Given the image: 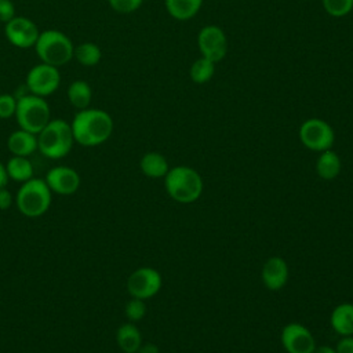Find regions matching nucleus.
<instances>
[{"label":"nucleus","mask_w":353,"mask_h":353,"mask_svg":"<svg viewBox=\"0 0 353 353\" xmlns=\"http://www.w3.org/2000/svg\"><path fill=\"white\" fill-rule=\"evenodd\" d=\"M74 142L81 146L92 148L106 142L113 132V119L102 109L79 110L72 123Z\"/></svg>","instance_id":"1"},{"label":"nucleus","mask_w":353,"mask_h":353,"mask_svg":"<svg viewBox=\"0 0 353 353\" xmlns=\"http://www.w3.org/2000/svg\"><path fill=\"white\" fill-rule=\"evenodd\" d=\"M164 186L171 199L182 204H189L201 196L204 185L196 170L188 165H176L168 170L164 176Z\"/></svg>","instance_id":"2"},{"label":"nucleus","mask_w":353,"mask_h":353,"mask_svg":"<svg viewBox=\"0 0 353 353\" xmlns=\"http://www.w3.org/2000/svg\"><path fill=\"white\" fill-rule=\"evenodd\" d=\"M74 143L72 127L62 119L50 120L37 134V150L48 159L58 160L69 154Z\"/></svg>","instance_id":"3"},{"label":"nucleus","mask_w":353,"mask_h":353,"mask_svg":"<svg viewBox=\"0 0 353 353\" xmlns=\"http://www.w3.org/2000/svg\"><path fill=\"white\" fill-rule=\"evenodd\" d=\"M52 200V192L44 179L30 178L22 182L15 194V205L26 218H39L44 215Z\"/></svg>","instance_id":"4"},{"label":"nucleus","mask_w":353,"mask_h":353,"mask_svg":"<svg viewBox=\"0 0 353 353\" xmlns=\"http://www.w3.org/2000/svg\"><path fill=\"white\" fill-rule=\"evenodd\" d=\"M34 47L41 62L55 68L69 62L74 54V47L70 39L55 29L41 32Z\"/></svg>","instance_id":"5"},{"label":"nucleus","mask_w":353,"mask_h":353,"mask_svg":"<svg viewBox=\"0 0 353 353\" xmlns=\"http://www.w3.org/2000/svg\"><path fill=\"white\" fill-rule=\"evenodd\" d=\"M50 116V106L44 98L29 94L17 99L15 117L19 128L37 135L51 120Z\"/></svg>","instance_id":"6"},{"label":"nucleus","mask_w":353,"mask_h":353,"mask_svg":"<svg viewBox=\"0 0 353 353\" xmlns=\"http://www.w3.org/2000/svg\"><path fill=\"white\" fill-rule=\"evenodd\" d=\"M299 139L307 149L323 152L332 148L335 142V132L325 120L313 117L301 124Z\"/></svg>","instance_id":"7"},{"label":"nucleus","mask_w":353,"mask_h":353,"mask_svg":"<svg viewBox=\"0 0 353 353\" xmlns=\"http://www.w3.org/2000/svg\"><path fill=\"white\" fill-rule=\"evenodd\" d=\"M161 274L149 266L138 268L127 279V291L132 298L149 299L161 288Z\"/></svg>","instance_id":"8"},{"label":"nucleus","mask_w":353,"mask_h":353,"mask_svg":"<svg viewBox=\"0 0 353 353\" xmlns=\"http://www.w3.org/2000/svg\"><path fill=\"white\" fill-rule=\"evenodd\" d=\"M197 46L201 57L219 62L228 52V40L225 32L215 25H207L197 34Z\"/></svg>","instance_id":"9"},{"label":"nucleus","mask_w":353,"mask_h":353,"mask_svg":"<svg viewBox=\"0 0 353 353\" xmlns=\"http://www.w3.org/2000/svg\"><path fill=\"white\" fill-rule=\"evenodd\" d=\"M61 81V76L58 68L40 63L32 68L26 76V87L29 88L30 94L37 97H47L57 91Z\"/></svg>","instance_id":"10"},{"label":"nucleus","mask_w":353,"mask_h":353,"mask_svg":"<svg viewBox=\"0 0 353 353\" xmlns=\"http://www.w3.org/2000/svg\"><path fill=\"white\" fill-rule=\"evenodd\" d=\"M280 339L287 353H314L316 350L314 336L301 323L284 325Z\"/></svg>","instance_id":"11"},{"label":"nucleus","mask_w":353,"mask_h":353,"mask_svg":"<svg viewBox=\"0 0 353 353\" xmlns=\"http://www.w3.org/2000/svg\"><path fill=\"white\" fill-rule=\"evenodd\" d=\"M8 41L18 48L33 47L39 39V29L36 23L25 17H14L4 28Z\"/></svg>","instance_id":"12"},{"label":"nucleus","mask_w":353,"mask_h":353,"mask_svg":"<svg viewBox=\"0 0 353 353\" xmlns=\"http://www.w3.org/2000/svg\"><path fill=\"white\" fill-rule=\"evenodd\" d=\"M44 181L50 190L59 196L74 194L80 188L79 172L68 165H57L50 168Z\"/></svg>","instance_id":"13"},{"label":"nucleus","mask_w":353,"mask_h":353,"mask_svg":"<svg viewBox=\"0 0 353 353\" xmlns=\"http://www.w3.org/2000/svg\"><path fill=\"white\" fill-rule=\"evenodd\" d=\"M262 281L270 291L281 290L288 280V265L280 256H270L262 266Z\"/></svg>","instance_id":"14"},{"label":"nucleus","mask_w":353,"mask_h":353,"mask_svg":"<svg viewBox=\"0 0 353 353\" xmlns=\"http://www.w3.org/2000/svg\"><path fill=\"white\" fill-rule=\"evenodd\" d=\"M7 148L12 156L28 157L37 150V135L19 128L10 134Z\"/></svg>","instance_id":"15"},{"label":"nucleus","mask_w":353,"mask_h":353,"mask_svg":"<svg viewBox=\"0 0 353 353\" xmlns=\"http://www.w3.org/2000/svg\"><path fill=\"white\" fill-rule=\"evenodd\" d=\"M330 323L336 334L342 336L353 335V303L343 302L335 306L331 312Z\"/></svg>","instance_id":"16"},{"label":"nucleus","mask_w":353,"mask_h":353,"mask_svg":"<svg viewBox=\"0 0 353 353\" xmlns=\"http://www.w3.org/2000/svg\"><path fill=\"white\" fill-rule=\"evenodd\" d=\"M116 342L123 353H137L142 345L141 331L134 323H124L116 331Z\"/></svg>","instance_id":"17"},{"label":"nucleus","mask_w":353,"mask_h":353,"mask_svg":"<svg viewBox=\"0 0 353 353\" xmlns=\"http://www.w3.org/2000/svg\"><path fill=\"white\" fill-rule=\"evenodd\" d=\"M139 168L149 178H163L167 175L170 165L167 159L159 152H148L139 161Z\"/></svg>","instance_id":"18"},{"label":"nucleus","mask_w":353,"mask_h":353,"mask_svg":"<svg viewBox=\"0 0 353 353\" xmlns=\"http://www.w3.org/2000/svg\"><path fill=\"white\" fill-rule=\"evenodd\" d=\"M316 171L319 176L323 179L330 181L336 178L341 172L339 156L331 149L320 152V156L317 157V161H316Z\"/></svg>","instance_id":"19"},{"label":"nucleus","mask_w":353,"mask_h":353,"mask_svg":"<svg viewBox=\"0 0 353 353\" xmlns=\"http://www.w3.org/2000/svg\"><path fill=\"white\" fill-rule=\"evenodd\" d=\"M167 12L179 21L193 18L201 8L203 0H164Z\"/></svg>","instance_id":"20"},{"label":"nucleus","mask_w":353,"mask_h":353,"mask_svg":"<svg viewBox=\"0 0 353 353\" xmlns=\"http://www.w3.org/2000/svg\"><path fill=\"white\" fill-rule=\"evenodd\" d=\"M6 170L8 174V178L15 182H26L30 178H33V164L28 157L22 156H12L7 164Z\"/></svg>","instance_id":"21"},{"label":"nucleus","mask_w":353,"mask_h":353,"mask_svg":"<svg viewBox=\"0 0 353 353\" xmlns=\"http://www.w3.org/2000/svg\"><path fill=\"white\" fill-rule=\"evenodd\" d=\"M91 87L88 85V83L83 81V80H76L73 81L69 88H68V98L69 102L79 110L87 109L90 102H91Z\"/></svg>","instance_id":"22"},{"label":"nucleus","mask_w":353,"mask_h":353,"mask_svg":"<svg viewBox=\"0 0 353 353\" xmlns=\"http://www.w3.org/2000/svg\"><path fill=\"white\" fill-rule=\"evenodd\" d=\"M215 73V62L200 57L199 59H196L190 69H189V76L192 79V81L197 83V84H204L207 81H210L212 79Z\"/></svg>","instance_id":"23"},{"label":"nucleus","mask_w":353,"mask_h":353,"mask_svg":"<svg viewBox=\"0 0 353 353\" xmlns=\"http://www.w3.org/2000/svg\"><path fill=\"white\" fill-rule=\"evenodd\" d=\"M101 50L97 44L94 43H81L74 48V54L73 57H76V59L84 65V66H94L99 62L101 59Z\"/></svg>","instance_id":"24"},{"label":"nucleus","mask_w":353,"mask_h":353,"mask_svg":"<svg viewBox=\"0 0 353 353\" xmlns=\"http://www.w3.org/2000/svg\"><path fill=\"white\" fill-rule=\"evenodd\" d=\"M323 8L331 17L341 18L353 10V0H321Z\"/></svg>","instance_id":"25"},{"label":"nucleus","mask_w":353,"mask_h":353,"mask_svg":"<svg viewBox=\"0 0 353 353\" xmlns=\"http://www.w3.org/2000/svg\"><path fill=\"white\" fill-rule=\"evenodd\" d=\"M124 313H125V317L131 323L142 320L146 314V305H145L143 299H138V298L131 296V299L125 303Z\"/></svg>","instance_id":"26"},{"label":"nucleus","mask_w":353,"mask_h":353,"mask_svg":"<svg viewBox=\"0 0 353 353\" xmlns=\"http://www.w3.org/2000/svg\"><path fill=\"white\" fill-rule=\"evenodd\" d=\"M143 0H109L110 7L119 14H131L137 11Z\"/></svg>","instance_id":"27"},{"label":"nucleus","mask_w":353,"mask_h":353,"mask_svg":"<svg viewBox=\"0 0 353 353\" xmlns=\"http://www.w3.org/2000/svg\"><path fill=\"white\" fill-rule=\"evenodd\" d=\"M17 99L10 94L0 95V119H10L15 116Z\"/></svg>","instance_id":"28"},{"label":"nucleus","mask_w":353,"mask_h":353,"mask_svg":"<svg viewBox=\"0 0 353 353\" xmlns=\"http://www.w3.org/2000/svg\"><path fill=\"white\" fill-rule=\"evenodd\" d=\"M15 17V7L11 0H0V22L7 23Z\"/></svg>","instance_id":"29"},{"label":"nucleus","mask_w":353,"mask_h":353,"mask_svg":"<svg viewBox=\"0 0 353 353\" xmlns=\"http://www.w3.org/2000/svg\"><path fill=\"white\" fill-rule=\"evenodd\" d=\"M336 353H353V336L347 335V336H342L335 347Z\"/></svg>","instance_id":"30"},{"label":"nucleus","mask_w":353,"mask_h":353,"mask_svg":"<svg viewBox=\"0 0 353 353\" xmlns=\"http://www.w3.org/2000/svg\"><path fill=\"white\" fill-rule=\"evenodd\" d=\"M12 204V194L7 190V188L0 189V210H8Z\"/></svg>","instance_id":"31"},{"label":"nucleus","mask_w":353,"mask_h":353,"mask_svg":"<svg viewBox=\"0 0 353 353\" xmlns=\"http://www.w3.org/2000/svg\"><path fill=\"white\" fill-rule=\"evenodd\" d=\"M137 353H160V350H159L157 345L149 342V343H142Z\"/></svg>","instance_id":"32"},{"label":"nucleus","mask_w":353,"mask_h":353,"mask_svg":"<svg viewBox=\"0 0 353 353\" xmlns=\"http://www.w3.org/2000/svg\"><path fill=\"white\" fill-rule=\"evenodd\" d=\"M8 181H10V178H8V174H7V170H6V164H3L0 161V189L6 188Z\"/></svg>","instance_id":"33"},{"label":"nucleus","mask_w":353,"mask_h":353,"mask_svg":"<svg viewBox=\"0 0 353 353\" xmlns=\"http://www.w3.org/2000/svg\"><path fill=\"white\" fill-rule=\"evenodd\" d=\"M314 353H336V350L331 346H319L316 347Z\"/></svg>","instance_id":"34"}]
</instances>
